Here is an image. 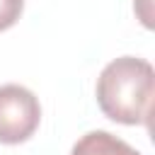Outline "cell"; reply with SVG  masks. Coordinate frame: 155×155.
<instances>
[{"label":"cell","mask_w":155,"mask_h":155,"mask_svg":"<svg viewBox=\"0 0 155 155\" xmlns=\"http://www.w3.org/2000/svg\"><path fill=\"white\" fill-rule=\"evenodd\" d=\"M70 155H140V153L109 131H90L75 140Z\"/></svg>","instance_id":"obj_3"},{"label":"cell","mask_w":155,"mask_h":155,"mask_svg":"<svg viewBox=\"0 0 155 155\" xmlns=\"http://www.w3.org/2000/svg\"><path fill=\"white\" fill-rule=\"evenodd\" d=\"M97 104L116 124L148 126L155 99V70L145 58L119 56L97 78Z\"/></svg>","instance_id":"obj_1"},{"label":"cell","mask_w":155,"mask_h":155,"mask_svg":"<svg viewBox=\"0 0 155 155\" xmlns=\"http://www.w3.org/2000/svg\"><path fill=\"white\" fill-rule=\"evenodd\" d=\"M22 10L24 0H0V31L15 27L17 19L22 17Z\"/></svg>","instance_id":"obj_4"},{"label":"cell","mask_w":155,"mask_h":155,"mask_svg":"<svg viewBox=\"0 0 155 155\" xmlns=\"http://www.w3.org/2000/svg\"><path fill=\"white\" fill-rule=\"evenodd\" d=\"M41 124V104L31 90L17 82L0 85V143L19 145Z\"/></svg>","instance_id":"obj_2"}]
</instances>
